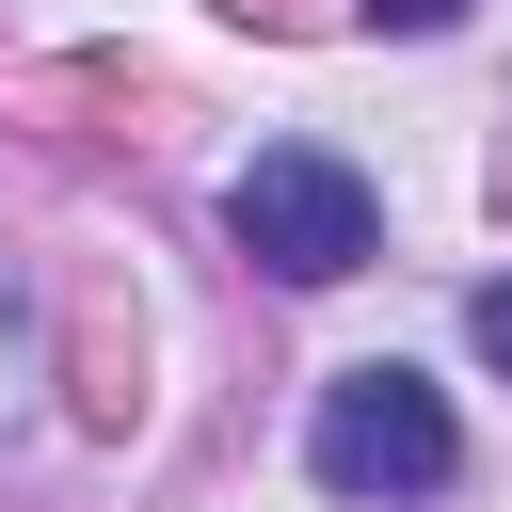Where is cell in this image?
Returning a JSON list of instances; mask_svg holds the SVG:
<instances>
[{
	"label": "cell",
	"mask_w": 512,
	"mask_h": 512,
	"mask_svg": "<svg viewBox=\"0 0 512 512\" xmlns=\"http://www.w3.org/2000/svg\"><path fill=\"white\" fill-rule=\"evenodd\" d=\"M352 16H368V32H448L464 0H352Z\"/></svg>",
	"instance_id": "3957f363"
},
{
	"label": "cell",
	"mask_w": 512,
	"mask_h": 512,
	"mask_svg": "<svg viewBox=\"0 0 512 512\" xmlns=\"http://www.w3.org/2000/svg\"><path fill=\"white\" fill-rule=\"evenodd\" d=\"M464 336H480V352H496V368H512V272H496V288H480V304H464Z\"/></svg>",
	"instance_id": "277c9868"
},
{
	"label": "cell",
	"mask_w": 512,
	"mask_h": 512,
	"mask_svg": "<svg viewBox=\"0 0 512 512\" xmlns=\"http://www.w3.org/2000/svg\"><path fill=\"white\" fill-rule=\"evenodd\" d=\"M304 464H320L336 496H448V480H464V432H448V400H432L416 368H336Z\"/></svg>",
	"instance_id": "7a4b0ae2"
},
{
	"label": "cell",
	"mask_w": 512,
	"mask_h": 512,
	"mask_svg": "<svg viewBox=\"0 0 512 512\" xmlns=\"http://www.w3.org/2000/svg\"><path fill=\"white\" fill-rule=\"evenodd\" d=\"M224 240H240L272 288H336V272H368L384 208H368V176H352L336 144H256V160L224 176Z\"/></svg>",
	"instance_id": "6da1fadb"
}]
</instances>
